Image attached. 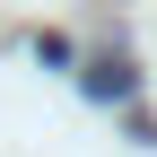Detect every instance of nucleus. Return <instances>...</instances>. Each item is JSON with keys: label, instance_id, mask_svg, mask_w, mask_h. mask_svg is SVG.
Listing matches in <instances>:
<instances>
[{"label": "nucleus", "instance_id": "nucleus-1", "mask_svg": "<svg viewBox=\"0 0 157 157\" xmlns=\"http://www.w3.org/2000/svg\"><path fill=\"white\" fill-rule=\"evenodd\" d=\"M78 87L113 105V96H131V61H113V52H105V61H87V70H78Z\"/></svg>", "mask_w": 157, "mask_h": 157}]
</instances>
